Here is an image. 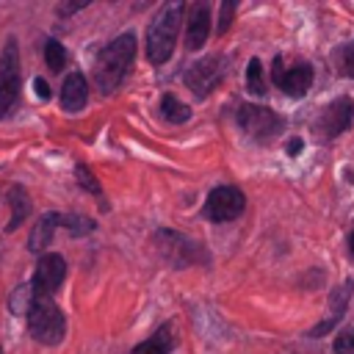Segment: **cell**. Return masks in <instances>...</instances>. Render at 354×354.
Returning a JSON list of instances; mask_svg holds the SVG:
<instances>
[{
	"mask_svg": "<svg viewBox=\"0 0 354 354\" xmlns=\"http://www.w3.org/2000/svg\"><path fill=\"white\" fill-rule=\"evenodd\" d=\"M136 61V33H119L113 41H108L97 58H94V83L102 94H111L122 86L130 66Z\"/></svg>",
	"mask_w": 354,
	"mask_h": 354,
	"instance_id": "6da1fadb",
	"label": "cell"
},
{
	"mask_svg": "<svg viewBox=\"0 0 354 354\" xmlns=\"http://www.w3.org/2000/svg\"><path fill=\"white\" fill-rule=\"evenodd\" d=\"M185 3H166L160 8V14L149 22L147 28V58L149 64L160 66L171 58L174 44H177V30H180V19H183Z\"/></svg>",
	"mask_w": 354,
	"mask_h": 354,
	"instance_id": "7a4b0ae2",
	"label": "cell"
},
{
	"mask_svg": "<svg viewBox=\"0 0 354 354\" xmlns=\"http://www.w3.org/2000/svg\"><path fill=\"white\" fill-rule=\"evenodd\" d=\"M28 332L41 346H58L66 335V318L53 299H33L28 307Z\"/></svg>",
	"mask_w": 354,
	"mask_h": 354,
	"instance_id": "3957f363",
	"label": "cell"
},
{
	"mask_svg": "<svg viewBox=\"0 0 354 354\" xmlns=\"http://www.w3.org/2000/svg\"><path fill=\"white\" fill-rule=\"evenodd\" d=\"M152 243L158 246L160 257L171 266V268H185V266H196V263H210L207 249L199 241H191L183 232L174 230H158L152 235Z\"/></svg>",
	"mask_w": 354,
	"mask_h": 354,
	"instance_id": "277c9868",
	"label": "cell"
},
{
	"mask_svg": "<svg viewBox=\"0 0 354 354\" xmlns=\"http://www.w3.org/2000/svg\"><path fill=\"white\" fill-rule=\"evenodd\" d=\"M22 86V66H19V44L14 36L6 39V47L0 53V119H6L19 97Z\"/></svg>",
	"mask_w": 354,
	"mask_h": 354,
	"instance_id": "5b68a950",
	"label": "cell"
},
{
	"mask_svg": "<svg viewBox=\"0 0 354 354\" xmlns=\"http://www.w3.org/2000/svg\"><path fill=\"white\" fill-rule=\"evenodd\" d=\"M227 64H230V58L221 55V53H213V55L199 58L196 64H191L185 69V86L194 91V97L205 100L227 77Z\"/></svg>",
	"mask_w": 354,
	"mask_h": 354,
	"instance_id": "8992f818",
	"label": "cell"
},
{
	"mask_svg": "<svg viewBox=\"0 0 354 354\" xmlns=\"http://www.w3.org/2000/svg\"><path fill=\"white\" fill-rule=\"evenodd\" d=\"M64 277H66V260L61 254H55V252L41 254L36 268H33V279L28 285L30 301L33 299H53V293L61 288Z\"/></svg>",
	"mask_w": 354,
	"mask_h": 354,
	"instance_id": "52a82bcc",
	"label": "cell"
},
{
	"mask_svg": "<svg viewBox=\"0 0 354 354\" xmlns=\"http://www.w3.org/2000/svg\"><path fill=\"white\" fill-rule=\"evenodd\" d=\"M238 124L243 127V133H249L254 141H260V144H266V141H271L279 130H282V116L279 113H274L271 108H266V105H249V102H243L241 108H238Z\"/></svg>",
	"mask_w": 354,
	"mask_h": 354,
	"instance_id": "ba28073f",
	"label": "cell"
},
{
	"mask_svg": "<svg viewBox=\"0 0 354 354\" xmlns=\"http://www.w3.org/2000/svg\"><path fill=\"white\" fill-rule=\"evenodd\" d=\"M271 83L277 88H282V94L299 100V97L307 94V88L313 83V66L304 64V61H299L293 66H285V58L274 55V61H271Z\"/></svg>",
	"mask_w": 354,
	"mask_h": 354,
	"instance_id": "9c48e42d",
	"label": "cell"
},
{
	"mask_svg": "<svg viewBox=\"0 0 354 354\" xmlns=\"http://www.w3.org/2000/svg\"><path fill=\"white\" fill-rule=\"evenodd\" d=\"M246 207V196L235 185H216L205 199V216L216 224L235 221Z\"/></svg>",
	"mask_w": 354,
	"mask_h": 354,
	"instance_id": "30bf717a",
	"label": "cell"
},
{
	"mask_svg": "<svg viewBox=\"0 0 354 354\" xmlns=\"http://www.w3.org/2000/svg\"><path fill=\"white\" fill-rule=\"evenodd\" d=\"M351 122H354V100L351 97H337L321 111V116L315 119V130L324 138H335V136L346 133Z\"/></svg>",
	"mask_w": 354,
	"mask_h": 354,
	"instance_id": "8fae6325",
	"label": "cell"
},
{
	"mask_svg": "<svg viewBox=\"0 0 354 354\" xmlns=\"http://www.w3.org/2000/svg\"><path fill=\"white\" fill-rule=\"evenodd\" d=\"M207 33H210V6L202 0V3H194L188 6V25H185V47L188 50H199L205 41H207Z\"/></svg>",
	"mask_w": 354,
	"mask_h": 354,
	"instance_id": "7c38bea8",
	"label": "cell"
},
{
	"mask_svg": "<svg viewBox=\"0 0 354 354\" xmlns=\"http://www.w3.org/2000/svg\"><path fill=\"white\" fill-rule=\"evenodd\" d=\"M88 102V83L80 72H69L61 83V108L66 113H77L83 111Z\"/></svg>",
	"mask_w": 354,
	"mask_h": 354,
	"instance_id": "4fadbf2b",
	"label": "cell"
},
{
	"mask_svg": "<svg viewBox=\"0 0 354 354\" xmlns=\"http://www.w3.org/2000/svg\"><path fill=\"white\" fill-rule=\"evenodd\" d=\"M177 346V335H174V324L166 321L160 324L147 340H141L138 346H133L130 354H171V348Z\"/></svg>",
	"mask_w": 354,
	"mask_h": 354,
	"instance_id": "5bb4252c",
	"label": "cell"
},
{
	"mask_svg": "<svg viewBox=\"0 0 354 354\" xmlns=\"http://www.w3.org/2000/svg\"><path fill=\"white\" fill-rule=\"evenodd\" d=\"M61 221V213H41L39 216V221L33 224V230H30V238H28V252H33V254H41L50 243H53V235H55V230L61 227L58 224Z\"/></svg>",
	"mask_w": 354,
	"mask_h": 354,
	"instance_id": "9a60e30c",
	"label": "cell"
},
{
	"mask_svg": "<svg viewBox=\"0 0 354 354\" xmlns=\"http://www.w3.org/2000/svg\"><path fill=\"white\" fill-rule=\"evenodd\" d=\"M348 296H351V279H346L337 290H332V296H329V310H335V313H329L310 335L313 337H321V335H326L332 326H337V321L346 315V307H348Z\"/></svg>",
	"mask_w": 354,
	"mask_h": 354,
	"instance_id": "2e32d148",
	"label": "cell"
},
{
	"mask_svg": "<svg viewBox=\"0 0 354 354\" xmlns=\"http://www.w3.org/2000/svg\"><path fill=\"white\" fill-rule=\"evenodd\" d=\"M160 116L169 122V124H185L191 119V111L185 102H180L174 94H163L160 97Z\"/></svg>",
	"mask_w": 354,
	"mask_h": 354,
	"instance_id": "e0dca14e",
	"label": "cell"
},
{
	"mask_svg": "<svg viewBox=\"0 0 354 354\" xmlns=\"http://www.w3.org/2000/svg\"><path fill=\"white\" fill-rule=\"evenodd\" d=\"M8 196H11V205H14V216H11V221L6 224V230L11 232V230H17V227L25 221V216L30 213V202H28V194H25L22 185H14Z\"/></svg>",
	"mask_w": 354,
	"mask_h": 354,
	"instance_id": "ac0fdd59",
	"label": "cell"
},
{
	"mask_svg": "<svg viewBox=\"0 0 354 354\" xmlns=\"http://www.w3.org/2000/svg\"><path fill=\"white\" fill-rule=\"evenodd\" d=\"M44 64L53 72H61L66 66V50H64V44L58 39H47L44 41Z\"/></svg>",
	"mask_w": 354,
	"mask_h": 354,
	"instance_id": "d6986e66",
	"label": "cell"
},
{
	"mask_svg": "<svg viewBox=\"0 0 354 354\" xmlns=\"http://www.w3.org/2000/svg\"><path fill=\"white\" fill-rule=\"evenodd\" d=\"M64 230H69L72 235H88L97 224L91 221V218H86V216H75V213H61V221H58Z\"/></svg>",
	"mask_w": 354,
	"mask_h": 354,
	"instance_id": "ffe728a7",
	"label": "cell"
},
{
	"mask_svg": "<svg viewBox=\"0 0 354 354\" xmlns=\"http://www.w3.org/2000/svg\"><path fill=\"white\" fill-rule=\"evenodd\" d=\"M335 64H337V72L351 77L354 80V41H346L335 50Z\"/></svg>",
	"mask_w": 354,
	"mask_h": 354,
	"instance_id": "44dd1931",
	"label": "cell"
},
{
	"mask_svg": "<svg viewBox=\"0 0 354 354\" xmlns=\"http://www.w3.org/2000/svg\"><path fill=\"white\" fill-rule=\"evenodd\" d=\"M246 86L254 97H263L266 94V83H263V64L260 58H252L249 66H246Z\"/></svg>",
	"mask_w": 354,
	"mask_h": 354,
	"instance_id": "7402d4cb",
	"label": "cell"
},
{
	"mask_svg": "<svg viewBox=\"0 0 354 354\" xmlns=\"http://www.w3.org/2000/svg\"><path fill=\"white\" fill-rule=\"evenodd\" d=\"M75 177H77L80 188H86V191H88V194H94V196H102V188H100L97 177L91 174V169H88L86 163H77V166H75Z\"/></svg>",
	"mask_w": 354,
	"mask_h": 354,
	"instance_id": "603a6c76",
	"label": "cell"
},
{
	"mask_svg": "<svg viewBox=\"0 0 354 354\" xmlns=\"http://www.w3.org/2000/svg\"><path fill=\"white\" fill-rule=\"evenodd\" d=\"M235 8H238V3H235V0H224V3H221V8H218V25H216L218 36H224V33L230 30L232 17H235Z\"/></svg>",
	"mask_w": 354,
	"mask_h": 354,
	"instance_id": "cb8c5ba5",
	"label": "cell"
},
{
	"mask_svg": "<svg viewBox=\"0 0 354 354\" xmlns=\"http://www.w3.org/2000/svg\"><path fill=\"white\" fill-rule=\"evenodd\" d=\"M335 354H354V329H346L335 337Z\"/></svg>",
	"mask_w": 354,
	"mask_h": 354,
	"instance_id": "d4e9b609",
	"label": "cell"
},
{
	"mask_svg": "<svg viewBox=\"0 0 354 354\" xmlns=\"http://www.w3.org/2000/svg\"><path fill=\"white\" fill-rule=\"evenodd\" d=\"M33 86H36V94H39L41 100H50V86H47V80H44V77H36V80H33Z\"/></svg>",
	"mask_w": 354,
	"mask_h": 354,
	"instance_id": "484cf974",
	"label": "cell"
},
{
	"mask_svg": "<svg viewBox=\"0 0 354 354\" xmlns=\"http://www.w3.org/2000/svg\"><path fill=\"white\" fill-rule=\"evenodd\" d=\"M285 149H288V155H296V152H299V149H301V138H290V141H288V147H285Z\"/></svg>",
	"mask_w": 354,
	"mask_h": 354,
	"instance_id": "4316f807",
	"label": "cell"
},
{
	"mask_svg": "<svg viewBox=\"0 0 354 354\" xmlns=\"http://www.w3.org/2000/svg\"><path fill=\"white\" fill-rule=\"evenodd\" d=\"M83 6H86V3H72V6H61L58 11H61V14H69V11H77V8H83Z\"/></svg>",
	"mask_w": 354,
	"mask_h": 354,
	"instance_id": "83f0119b",
	"label": "cell"
},
{
	"mask_svg": "<svg viewBox=\"0 0 354 354\" xmlns=\"http://www.w3.org/2000/svg\"><path fill=\"white\" fill-rule=\"evenodd\" d=\"M348 252H351V254H354V232H351V235H348Z\"/></svg>",
	"mask_w": 354,
	"mask_h": 354,
	"instance_id": "f1b7e54d",
	"label": "cell"
},
{
	"mask_svg": "<svg viewBox=\"0 0 354 354\" xmlns=\"http://www.w3.org/2000/svg\"><path fill=\"white\" fill-rule=\"evenodd\" d=\"M0 354H3V348H0Z\"/></svg>",
	"mask_w": 354,
	"mask_h": 354,
	"instance_id": "f546056e",
	"label": "cell"
}]
</instances>
